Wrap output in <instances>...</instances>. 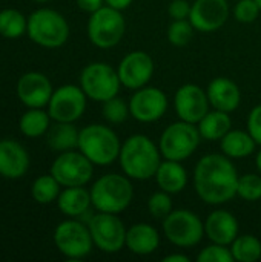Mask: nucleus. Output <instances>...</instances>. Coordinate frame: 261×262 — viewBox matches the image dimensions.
Masks as SVG:
<instances>
[{
    "label": "nucleus",
    "mask_w": 261,
    "mask_h": 262,
    "mask_svg": "<svg viewBox=\"0 0 261 262\" xmlns=\"http://www.w3.org/2000/svg\"><path fill=\"white\" fill-rule=\"evenodd\" d=\"M238 178L229 157L209 154L200 158L194 169V189L206 204L220 206L237 195Z\"/></svg>",
    "instance_id": "nucleus-1"
},
{
    "label": "nucleus",
    "mask_w": 261,
    "mask_h": 262,
    "mask_svg": "<svg viewBox=\"0 0 261 262\" xmlns=\"http://www.w3.org/2000/svg\"><path fill=\"white\" fill-rule=\"evenodd\" d=\"M118 163L126 177L137 181L152 178L162 163L160 147L146 135H131L120 149Z\"/></svg>",
    "instance_id": "nucleus-2"
},
{
    "label": "nucleus",
    "mask_w": 261,
    "mask_h": 262,
    "mask_svg": "<svg viewBox=\"0 0 261 262\" xmlns=\"http://www.w3.org/2000/svg\"><path fill=\"white\" fill-rule=\"evenodd\" d=\"M77 149L92 164L109 166L118 160L122 143L111 127L103 124H89L80 130Z\"/></svg>",
    "instance_id": "nucleus-3"
},
{
    "label": "nucleus",
    "mask_w": 261,
    "mask_h": 262,
    "mask_svg": "<svg viewBox=\"0 0 261 262\" xmlns=\"http://www.w3.org/2000/svg\"><path fill=\"white\" fill-rule=\"evenodd\" d=\"M91 201L94 209L106 213H120L132 201L134 189L129 177L108 173L100 177L91 187Z\"/></svg>",
    "instance_id": "nucleus-4"
},
{
    "label": "nucleus",
    "mask_w": 261,
    "mask_h": 262,
    "mask_svg": "<svg viewBox=\"0 0 261 262\" xmlns=\"http://www.w3.org/2000/svg\"><path fill=\"white\" fill-rule=\"evenodd\" d=\"M26 34L35 45L46 49H57L68 41L69 25L55 9L40 8L28 17Z\"/></svg>",
    "instance_id": "nucleus-5"
},
{
    "label": "nucleus",
    "mask_w": 261,
    "mask_h": 262,
    "mask_svg": "<svg viewBox=\"0 0 261 262\" xmlns=\"http://www.w3.org/2000/svg\"><path fill=\"white\" fill-rule=\"evenodd\" d=\"M202 135L195 124L188 121H177L169 124L160 137V152L165 160L185 161L198 149Z\"/></svg>",
    "instance_id": "nucleus-6"
},
{
    "label": "nucleus",
    "mask_w": 261,
    "mask_h": 262,
    "mask_svg": "<svg viewBox=\"0 0 261 262\" xmlns=\"http://www.w3.org/2000/svg\"><path fill=\"white\" fill-rule=\"evenodd\" d=\"M126 31V21L122 11L111 6H102L91 14L88 20V37L91 43L100 49L117 46Z\"/></svg>",
    "instance_id": "nucleus-7"
},
{
    "label": "nucleus",
    "mask_w": 261,
    "mask_h": 262,
    "mask_svg": "<svg viewBox=\"0 0 261 262\" xmlns=\"http://www.w3.org/2000/svg\"><path fill=\"white\" fill-rule=\"evenodd\" d=\"M122 81L118 72L108 63L94 61L83 68L80 74V88L88 98L105 103L117 97Z\"/></svg>",
    "instance_id": "nucleus-8"
},
{
    "label": "nucleus",
    "mask_w": 261,
    "mask_h": 262,
    "mask_svg": "<svg viewBox=\"0 0 261 262\" xmlns=\"http://www.w3.org/2000/svg\"><path fill=\"white\" fill-rule=\"evenodd\" d=\"M163 233L168 241L177 247L189 249L197 246L205 235V224L191 210H172L163 220Z\"/></svg>",
    "instance_id": "nucleus-9"
},
{
    "label": "nucleus",
    "mask_w": 261,
    "mask_h": 262,
    "mask_svg": "<svg viewBox=\"0 0 261 262\" xmlns=\"http://www.w3.org/2000/svg\"><path fill=\"white\" fill-rule=\"evenodd\" d=\"M54 244L68 259H82L91 253L94 241L88 226L77 220H66L55 227Z\"/></svg>",
    "instance_id": "nucleus-10"
},
{
    "label": "nucleus",
    "mask_w": 261,
    "mask_h": 262,
    "mask_svg": "<svg viewBox=\"0 0 261 262\" xmlns=\"http://www.w3.org/2000/svg\"><path fill=\"white\" fill-rule=\"evenodd\" d=\"M94 246L105 253H117L126 246V229L117 213L98 212L88 223Z\"/></svg>",
    "instance_id": "nucleus-11"
},
{
    "label": "nucleus",
    "mask_w": 261,
    "mask_h": 262,
    "mask_svg": "<svg viewBox=\"0 0 261 262\" xmlns=\"http://www.w3.org/2000/svg\"><path fill=\"white\" fill-rule=\"evenodd\" d=\"M94 164L82 154L74 150L60 152L51 166V175L63 187L85 186L91 181Z\"/></svg>",
    "instance_id": "nucleus-12"
},
{
    "label": "nucleus",
    "mask_w": 261,
    "mask_h": 262,
    "mask_svg": "<svg viewBox=\"0 0 261 262\" xmlns=\"http://www.w3.org/2000/svg\"><path fill=\"white\" fill-rule=\"evenodd\" d=\"M86 94L80 86L63 84L52 92L48 103V114L51 120L62 123H74L85 114Z\"/></svg>",
    "instance_id": "nucleus-13"
},
{
    "label": "nucleus",
    "mask_w": 261,
    "mask_h": 262,
    "mask_svg": "<svg viewBox=\"0 0 261 262\" xmlns=\"http://www.w3.org/2000/svg\"><path fill=\"white\" fill-rule=\"evenodd\" d=\"M168 111L166 94L154 86H143L137 89L129 100L131 117L140 123H154L160 120Z\"/></svg>",
    "instance_id": "nucleus-14"
},
{
    "label": "nucleus",
    "mask_w": 261,
    "mask_h": 262,
    "mask_svg": "<svg viewBox=\"0 0 261 262\" xmlns=\"http://www.w3.org/2000/svg\"><path fill=\"white\" fill-rule=\"evenodd\" d=\"M174 106L180 120L198 124V121L209 112L211 103L206 91L194 83H188L175 92Z\"/></svg>",
    "instance_id": "nucleus-15"
},
{
    "label": "nucleus",
    "mask_w": 261,
    "mask_h": 262,
    "mask_svg": "<svg viewBox=\"0 0 261 262\" xmlns=\"http://www.w3.org/2000/svg\"><path fill=\"white\" fill-rule=\"evenodd\" d=\"M117 72L122 86L137 91L146 86L152 78L154 60L145 51H132L122 58Z\"/></svg>",
    "instance_id": "nucleus-16"
},
{
    "label": "nucleus",
    "mask_w": 261,
    "mask_h": 262,
    "mask_svg": "<svg viewBox=\"0 0 261 262\" xmlns=\"http://www.w3.org/2000/svg\"><path fill=\"white\" fill-rule=\"evenodd\" d=\"M229 18L228 0H195L191 5L189 21L200 32L218 31Z\"/></svg>",
    "instance_id": "nucleus-17"
},
{
    "label": "nucleus",
    "mask_w": 261,
    "mask_h": 262,
    "mask_svg": "<svg viewBox=\"0 0 261 262\" xmlns=\"http://www.w3.org/2000/svg\"><path fill=\"white\" fill-rule=\"evenodd\" d=\"M18 100L26 107H45L52 97V84L49 78L42 72H26L23 74L15 86Z\"/></svg>",
    "instance_id": "nucleus-18"
},
{
    "label": "nucleus",
    "mask_w": 261,
    "mask_h": 262,
    "mask_svg": "<svg viewBox=\"0 0 261 262\" xmlns=\"http://www.w3.org/2000/svg\"><path fill=\"white\" fill-rule=\"evenodd\" d=\"M29 155L15 140H0V175L8 180L22 178L29 169Z\"/></svg>",
    "instance_id": "nucleus-19"
},
{
    "label": "nucleus",
    "mask_w": 261,
    "mask_h": 262,
    "mask_svg": "<svg viewBox=\"0 0 261 262\" xmlns=\"http://www.w3.org/2000/svg\"><path fill=\"white\" fill-rule=\"evenodd\" d=\"M205 235L215 244L231 246L238 236V221L228 210H215L205 221Z\"/></svg>",
    "instance_id": "nucleus-20"
},
{
    "label": "nucleus",
    "mask_w": 261,
    "mask_h": 262,
    "mask_svg": "<svg viewBox=\"0 0 261 262\" xmlns=\"http://www.w3.org/2000/svg\"><path fill=\"white\" fill-rule=\"evenodd\" d=\"M206 92H208L209 103L214 109L231 114L240 106L242 92H240V88L231 78H226V77L214 78L209 83Z\"/></svg>",
    "instance_id": "nucleus-21"
},
{
    "label": "nucleus",
    "mask_w": 261,
    "mask_h": 262,
    "mask_svg": "<svg viewBox=\"0 0 261 262\" xmlns=\"http://www.w3.org/2000/svg\"><path fill=\"white\" fill-rule=\"evenodd\" d=\"M160 246V235L157 229L146 223L134 224L126 232V247L131 253L146 256L154 253Z\"/></svg>",
    "instance_id": "nucleus-22"
},
{
    "label": "nucleus",
    "mask_w": 261,
    "mask_h": 262,
    "mask_svg": "<svg viewBox=\"0 0 261 262\" xmlns=\"http://www.w3.org/2000/svg\"><path fill=\"white\" fill-rule=\"evenodd\" d=\"M154 178L160 190H165L171 195L180 193L188 184L186 169L180 164V161H174V160L162 161Z\"/></svg>",
    "instance_id": "nucleus-23"
},
{
    "label": "nucleus",
    "mask_w": 261,
    "mask_h": 262,
    "mask_svg": "<svg viewBox=\"0 0 261 262\" xmlns=\"http://www.w3.org/2000/svg\"><path fill=\"white\" fill-rule=\"evenodd\" d=\"M57 206L63 215L69 218H78L85 215L88 209L92 206L91 192H88L83 186L66 187L60 192L57 198Z\"/></svg>",
    "instance_id": "nucleus-24"
},
{
    "label": "nucleus",
    "mask_w": 261,
    "mask_h": 262,
    "mask_svg": "<svg viewBox=\"0 0 261 262\" xmlns=\"http://www.w3.org/2000/svg\"><path fill=\"white\" fill-rule=\"evenodd\" d=\"M222 150L226 157L242 160L255 152L257 143L248 130H229L222 140Z\"/></svg>",
    "instance_id": "nucleus-25"
},
{
    "label": "nucleus",
    "mask_w": 261,
    "mask_h": 262,
    "mask_svg": "<svg viewBox=\"0 0 261 262\" xmlns=\"http://www.w3.org/2000/svg\"><path fill=\"white\" fill-rule=\"evenodd\" d=\"M78 134L74 123H62L55 121L46 132V143L55 152H66L74 150L78 147Z\"/></svg>",
    "instance_id": "nucleus-26"
},
{
    "label": "nucleus",
    "mask_w": 261,
    "mask_h": 262,
    "mask_svg": "<svg viewBox=\"0 0 261 262\" xmlns=\"http://www.w3.org/2000/svg\"><path fill=\"white\" fill-rule=\"evenodd\" d=\"M232 127V120L228 112L214 109L209 111L200 121H198V132L203 140L217 141L222 140Z\"/></svg>",
    "instance_id": "nucleus-27"
},
{
    "label": "nucleus",
    "mask_w": 261,
    "mask_h": 262,
    "mask_svg": "<svg viewBox=\"0 0 261 262\" xmlns=\"http://www.w3.org/2000/svg\"><path fill=\"white\" fill-rule=\"evenodd\" d=\"M51 123V117L48 112L38 107H28V111L18 120L20 132L28 138H38L48 132Z\"/></svg>",
    "instance_id": "nucleus-28"
},
{
    "label": "nucleus",
    "mask_w": 261,
    "mask_h": 262,
    "mask_svg": "<svg viewBox=\"0 0 261 262\" xmlns=\"http://www.w3.org/2000/svg\"><path fill=\"white\" fill-rule=\"evenodd\" d=\"M28 18L14 8L0 11V35L5 38H18L26 32Z\"/></svg>",
    "instance_id": "nucleus-29"
},
{
    "label": "nucleus",
    "mask_w": 261,
    "mask_h": 262,
    "mask_svg": "<svg viewBox=\"0 0 261 262\" xmlns=\"http://www.w3.org/2000/svg\"><path fill=\"white\" fill-rule=\"evenodd\" d=\"M231 253L234 261L255 262L261 258V243L254 235L237 236L231 244Z\"/></svg>",
    "instance_id": "nucleus-30"
},
{
    "label": "nucleus",
    "mask_w": 261,
    "mask_h": 262,
    "mask_svg": "<svg viewBox=\"0 0 261 262\" xmlns=\"http://www.w3.org/2000/svg\"><path fill=\"white\" fill-rule=\"evenodd\" d=\"M60 183L49 173L38 177L31 186V195L38 204H51L60 195Z\"/></svg>",
    "instance_id": "nucleus-31"
},
{
    "label": "nucleus",
    "mask_w": 261,
    "mask_h": 262,
    "mask_svg": "<svg viewBox=\"0 0 261 262\" xmlns=\"http://www.w3.org/2000/svg\"><path fill=\"white\" fill-rule=\"evenodd\" d=\"M237 195L245 201H258L261 198V177L257 173H246L238 178Z\"/></svg>",
    "instance_id": "nucleus-32"
},
{
    "label": "nucleus",
    "mask_w": 261,
    "mask_h": 262,
    "mask_svg": "<svg viewBox=\"0 0 261 262\" xmlns=\"http://www.w3.org/2000/svg\"><path fill=\"white\" fill-rule=\"evenodd\" d=\"M194 29L195 28L192 26V23L188 18L174 20L168 28V40L174 46H178V48L186 46L194 35Z\"/></svg>",
    "instance_id": "nucleus-33"
},
{
    "label": "nucleus",
    "mask_w": 261,
    "mask_h": 262,
    "mask_svg": "<svg viewBox=\"0 0 261 262\" xmlns=\"http://www.w3.org/2000/svg\"><path fill=\"white\" fill-rule=\"evenodd\" d=\"M129 115V103H126L123 98L114 97L103 103V117L111 124H120L126 121Z\"/></svg>",
    "instance_id": "nucleus-34"
},
{
    "label": "nucleus",
    "mask_w": 261,
    "mask_h": 262,
    "mask_svg": "<svg viewBox=\"0 0 261 262\" xmlns=\"http://www.w3.org/2000/svg\"><path fill=\"white\" fill-rule=\"evenodd\" d=\"M148 209L155 220H165L172 212L171 193H168L165 190L152 193L149 201H148Z\"/></svg>",
    "instance_id": "nucleus-35"
},
{
    "label": "nucleus",
    "mask_w": 261,
    "mask_h": 262,
    "mask_svg": "<svg viewBox=\"0 0 261 262\" xmlns=\"http://www.w3.org/2000/svg\"><path fill=\"white\" fill-rule=\"evenodd\" d=\"M198 262H232L234 256L231 253V249H228V246L223 244H215L212 243L211 246L205 247L198 256H197Z\"/></svg>",
    "instance_id": "nucleus-36"
},
{
    "label": "nucleus",
    "mask_w": 261,
    "mask_h": 262,
    "mask_svg": "<svg viewBox=\"0 0 261 262\" xmlns=\"http://www.w3.org/2000/svg\"><path fill=\"white\" fill-rule=\"evenodd\" d=\"M261 8L255 0H240L234 8V15L240 23H252L257 20Z\"/></svg>",
    "instance_id": "nucleus-37"
},
{
    "label": "nucleus",
    "mask_w": 261,
    "mask_h": 262,
    "mask_svg": "<svg viewBox=\"0 0 261 262\" xmlns=\"http://www.w3.org/2000/svg\"><path fill=\"white\" fill-rule=\"evenodd\" d=\"M248 132L261 146V104H257L248 117Z\"/></svg>",
    "instance_id": "nucleus-38"
},
{
    "label": "nucleus",
    "mask_w": 261,
    "mask_h": 262,
    "mask_svg": "<svg viewBox=\"0 0 261 262\" xmlns=\"http://www.w3.org/2000/svg\"><path fill=\"white\" fill-rule=\"evenodd\" d=\"M168 14L172 20H185L189 18L191 5L186 0H172L168 6Z\"/></svg>",
    "instance_id": "nucleus-39"
},
{
    "label": "nucleus",
    "mask_w": 261,
    "mask_h": 262,
    "mask_svg": "<svg viewBox=\"0 0 261 262\" xmlns=\"http://www.w3.org/2000/svg\"><path fill=\"white\" fill-rule=\"evenodd\" d=\"M75 2H77V6L82 11L92 14V12H95L97 9H100L103 6V2L105 0H75Z\"/></svg>",
    "instance_id": "nucleus-40"
},
{
    "label": "nucleus",
    "mask_w": 261,
    "mask_h": 262,
    "mask_svg": "<svg viewBox=\"0 0 261 262\" xmlns=\"http://www.w3.org/2000/svg\"><path fill=\"white\" fill-rule=\"evenodd\" d=\"M105 3H106L108 6L114 8V9L123 11V9H126V8L131 6L132 0H105Z\"/></svg>",
    "instance_id": "nucleus-41"
},
{
    "label": "nucleus",
    "mask_w": 261,
    "mask_h": 262,
    "mask_svg": "<svg viewBox=\"0 0 261 262\" xmlns=\"http://www.w3.org/2000/svg\"><path fill=\"white\" fill-rule=\"evenodd\" d=\"M165 262H189V256H186V255H178V253H172V255H168L165 259Z\"/></svg>",
    "instance_id": "nucleus-42"
},
{
    "label": "nucleus",
    "mask_w": 261,
    "mask_h": 262,
    "mask_svg": "<svg viewBox=\"0 0 261 262\" xmlns=\"http://www.w3.org/2000/svg\"><path fill=\"white\" fill-rule=\"evenodd\" d=\"M255 164H257V169H258V172H260L261 175V150L257 154V158H255Z\"/></svg>",
    "instance_id": "nucleus-43"
},
{
    "label": "nucleus",
    "mask_w": 261,
    "mask_h": 262,
    "mask_svg": "<svg viewBox=\"0 0 261 262\" xmlns=\"http://www.w3.org/2000/svg\"><path fill=\"white\" fill-rule=\"evenodd\" d=\"M32 2H38V3H45V2H51V0H32Z\"/></svg>",
    "instance_id": "nucleus-44"
},
{
    "label": "nucleus",
    "mask_w": 261,
    "mask_h": 262,
    "mask_svg": "<svg viewBox=\"0 0 261 262\" xmlns=\"http://www.w3.org/2000/svg\"><path fill=\"white\" fill-rule=\"evenodd\" d=\"M255 2L258 3V6H260V8H261V0H255Z\"/></svg>",
    "instance_id": "nucleus-45"
}]
</instances>
